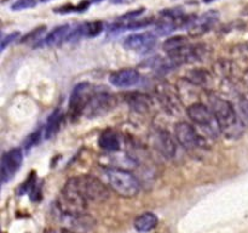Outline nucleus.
I'll use <instances>...</instances> for the list:
<instances>
[{"label": "nucleus", "instance_id": "f257e3e1", "mask_svg": "<svg viewBox=\"0 0 248 233\" xmlns=\"http://www.w3.org/2000/svg\"><path fill=\"white\" fill-rule=\"evenodd\" d=\"M210 108L216 116L219 130L225 137L239 138L244 133V124L232 104L218 96L210 97Z\"/></svg>", "mask_w": 248, "mask_h": 233}, {"label": "nucleus", "instance_id": "f03ea898", "mask_svg": "<svg viewBox=\"0 0 248 233\" xmlns=\"http://www.w3.org/2000/svg\"><path fill=\"white\" fill-rule=\"evenodd\" d=\"M106 184L116 194L126 198L137 196L140 189V183L137 177L130 171L118 167H109L103 171Z\"/></svg>", "mask_w": 248, "mask_h": 233}, {"label": "nucleus", "instance_id": "7ed1b4c3", "mask_svg": "<svg viewBox=\"0 0 248 233\" xmlns=\"http://www.w3.org/2000/svg\"><path fill=\"white\" fill-rule=\"evenodd\" d=\"M69 187H72L87 204L101 203L108 199L109 192L108 186L99 181L98 179L90 175H82V176L73 177L67 182Z\"/></svg>", "mask_w": 248, "mask_h": 233}, {"label": "nucleus", "instance_id": "20e7f679", "mask_svg": "<svg viewBox=\"0 0 248 233\" xmlns=\"http://www.w3.org/2000/svg\"><path fill=\"white\" fill-rule=\"evenodd\" d=\"M164 50L173 62H190L202 56L203 45H193L184 36H173L165 41Z\"/></svg>", "mask_w": 248, "mask_h": 233}, {"label": "nucleus", "instance_id": "39448f33", "mask_svg": "<svg viewBox=\"0 0 248 233\" xmlns=\"http://www.w3.org/2000/svg\"><path fill=\"white\" fill-rule=\"evenodd\" d=\"M186 113L194 124L203 129V131L210 133L212 137H217L220 133L215 114L210 107L202 103H194L186 109Z\"/></svg>", "mask_w": 248, "mask_h": 233}, {"label": "nucleus", "instance_id": "423d86ee", "mask_svg": "<svg viewBox=\"0 0 248 233\" xmlns=\"http://www.w3.org/2000/svg\"><path fill=\"white\" fill-rule=\"evenodd\" d=\"M22 163H23V153L19 148H12L4 153L0 164L2 183H7L10 180L14 179L17 171L21 169Z\"/></svg>", "mask_w": 248, "mask_h": 233}, {"label": "nucleus", "instance_id": "0eeeda50", "mask_svg": "<svg viewBox=\"0 0 248 233\" xmlns=\"http://www.w3.org/2000/svg\"><path fill=\"white\" fill-rule=\"evenodd\" d=\"M157 36L152 32H143V33H135L128 35L124 40V46L128 50L137 53L150 52L156 46Z\"/></svg>", "mask_w": 248, "mask_h": 233}, {"label": "nucleus", "instance_id": "6e6552de", "mask_svg": "<svg viewBox=\"0 0 248 233\" xmlns=\"http://www.w3.org/2000/svg\"><path fill=\"white\" fill-rule=\"evenodd\" d=\"M115 104V100L108 92H97V94H92L90 97L89 102H87L86 107H85L82 113L86 116H99L104 113H108Z\"/></svg>", "mask_w": 248, "mask_h": 233}, {"label": "nucleus", "instance_id": "1a4fd4ad", "mask_svg": "<svg viewBox=\"0 0 248 233\" xmlns=\"http://www.w3.org/2000/svg\"><path fill=\"white\" fill-rule=\"evenodd\" d=\"M174 138L186 150H196V148L202 145V140H201L198 131L186 121H181V123L176 124V126H174Z\"/></svg>", "mask_w": 248, "mask_h": 233}, {"label": "nucleus", "instance_id": "9d476101", "mask_svg": "<svg viewBox=\"0 0 248 233\" xmlns=\"http://www.w3.org/2000/svg\"><path fill=\"white\" fill-rule=\"evenodd\" d=\"M91 96L92 94L91 89H90V84H87V83L78 84L77 86L74 87V90H73L72 95H70V113H72L73 116H78V114L82 113Z\"/></svg>", "mask_w": 248, "mask_h": 233}, {"label": "nucleus", "instance_id": "9b49d317", "mask_svg": "<svg viewBox=\"0 0 248 233\" xmlns=\"http://www.w3.org/2000/svg\"><path fill=\"white\" fill-rule=\"evenodd\" d=\"M218 19H219V12L216 11V10H211V11L201 15V16L194 17L186 28L193 35H200V34L210 31L217 23Z\"/></svg>", "mask_w": 248, "mask_h": 233}, {"label": "nucleus", "instance_id": "f8f14e48", "mask_svg": "<svg viewBox=\"0 0 248 233\" xmlns=\"http://www.w3.org/2000/svg\"><path fill=\"white\" fill-rule=\"evenodd\" d=\"M109 82L113 86L126 89V87L137 86L142 82V75L136 69H121L111 73Z\"/></svg>", "mask_w": 248, "mask_h": 233}, {"label": "nucleus", "instance_id": "ddd939ff", "mask_svg": "<svg viewBox=\"0 0 248 233\" xmlns=\"http://www.w3.org/2000/svg\"><path fill=\"white\" fill-rule=\"evenodd\" d=\"M154 147L159 150L165 157L172 158L177 153V146L173 137L167 133L166 130H155L154 136Z\"/></svg>", "mask_w": 248, "mask_h": 233}, {"label": "nucleus", "instance_id": "4468645a", "mask_svg": "<svg viewBox=\"0 0 248 233\" xmlns=\"http://www.w3.org/2000/svg\"><path fill=\"white\" fill-rule=\"evenodd\" d=\"M73 31V27L70 24H62L56 28H53L47 35L44 38L43 45L45 46H56L60 44L64 43V41L69 40L70 33Z\"/></svg>", "mask_w": 248, "mask_h": 233}, {"label": "nucleus", "instance_id": "2eb2a0df", "mask_svg": "<svg viewBox=\"0 0 248 233\" xmlns=\"http://www.w3.org/2000/svg\"><path fill=\"white\" fill-rule=\"evenodd\" d=\"M99 147L107 152H115L119 150L121 147V138L119 133L113 129L104 130L99 136Z\"/></svg>", "mask_w": 248, "mask_h": 233}, {"label": "nucleus", "instance_id": "dca6fc26", "mask_svg": "<svg viewBox=\"0 0 248 233\" xmlns=\"http://www.w3.org/2000/svg\"><path fill=\"white\" fill-rule=\"evenodd\" d=\"M157 222H159V218L155 215L154 213H147L140 214L138 217H136L135 220V228L140 233H147L149 231H152L153 228L156 227Z\"/></svg>", "mask_w": 248, "mask_h": 233}, {"label": "nucleus", "instance_id": "f3484780", "mask_svg": "<svg viewBox=\"0 0 248 233\" xmlns=\"http://www.w3.org/2000/svg\"><path fill=\"white\" fill-rule=\"evenodd\" d=\"M61 120H62V113H61L60 109H56L55 112L50 114V116L47 118L45 125V135L46 138H51L56 135V133L58 131L61 125Z\"/></svg>", "mask_w": 248, "mask_h": 233}, {"label": "nucleus", "instance_id": "a211bd4d", "mask_svg": "<svg viewBox=\"0 0 248 233\" xmlns=\"http://www.w3.org/2000/svg\"><path fill=\"white\" fill-rule=\"evenodd\" d=\"M90 2L91 1H87V0H85V1L80 2L78 6H72V5H67V6H62L60 7V9H56L55 12H58V14H69V12H82L85 11V10H87V7H89Z\"/></svg>", "mask_w": 248, "mask_h": 233}, {"label": "nucleus", "instance_id": "6ab92c4d", "mask_svg": "<svg viewBox=\"0 0 248 233\" xmlns=\"http://www.w3.org/2000/svg\"><path fill=\"white\" fill-rule=\"evenodd\" d=\"M38 0H16L14 4L11 5L12 11H21V10L31 9V7L36 6Z\"/></svg>", "mask_w": 248, "mask_h": 233}, {"label": "nucleus", "instance_id": "aec40b11", "mask_svg": "<svg viewBox=\"0 0 248 233\" xmlns=\"http://www.w3.org/2000/svg\"><path fill=\"white\" fill-rule=\"evenodd\" d=\"M18 38H19V32H12V33L7 34V35L2 36L1 48H0L1 49V51H4L5 49L10 45V44H12L14 41H16Z\"/></svg>", "mask_w": 248, "mask_h": 233}, {"label": "nucleus", "instance_id": "412c9836", "mask_svg": "<svg viewBox=\"0 0 248 233\" xmlns=\"http://www.w3.org/2000/svg\"><path fill=\"white\" fill-rule=\"evenodd\" d=\"M132 107H135L136 109H140V107H142L143 109H145V107H148V99L147 96H140V95H135L132 97Z\"/></svg>", "mask_w": 248, "mask_h": 233}, {"label": "nucleus", "instance_id": "4be33fe9", "mask_svg": "<svg viewBox=\"0 0 248 233\" xmlns=\"http://www.w3.org/2000/svg\"><path fill=\"white\" fill-rule=\"evenodd\" d=\"M44 32V27H40V28H35L31 33H29L26 38L23 39V41H29V40H33V39H39L40 34Z\"/></svg>", "mask_w": 248, "mask_h": 233}, {"label": "nucleus", "instance_id": "5701e85b", "mask_svg": "<svg viewBox=\"0 0 248 233\" xmlns=\"http://www.w3.org/2000/svg\"><path fill=\"white\" fill-rule=\"evenodd\" d=\"M133 0H113L114 4H128V2H132Z\"/></svg>", "mask_w": 248, "mask_h": 233}, {"label": "nucleus", "instance_id": "b1692460", "mask_svg": "<svg viewBox=\"0 0 248 233\" xmlns=\"http://www.w3.org/2000/svg\"><path fill=\"white\" fill-rule=\"evenodd\" d=\"M53 233H77V232H74V231H70V230H58Z\"/></svg>", "mask_w": 248, "mask_h": 233}, {"label": "nucleus", "instance_id": "393cba45", "mask_svg": "<svg viewBox=\"0 0 248 233\" xmlns=\"http://www.w3.org/2000/svg\"><path fill=\"white\" fill-rule=\"evenodd\" d=\"M90 1H91V2H101V1H103V0H90Z\"/></svg>", "mask_w": 248, "mask_h": 233}, {"label": "nucleus", "instance_id": "a878e982", "mask_svg": "<svg viewBox=\"0 0 248 233\" xmlns=\"http://www.w3.org/2000/svg\"><path fill=\"white\" fill-rule=\"evenodd\" d=\"M203 1H205V2H210V1H212V0H203Z\"/></svg>", "mask_w": 248, "mask_h": 233}, {"label": "nucleus", "instance_id": "bb28decb", "mask_svg": "<svg viewBox=\"0 0 248 233\" xmlns=\"http://www.w3.org/2000/svg\"><path fill=\"white\" fill-rule=\"evenodd\" d=\"M40 1H43V2H46V1H50V0H40Z\"/></svg>", "mask_w": 248, "mask_h": 233}]
</instances>
